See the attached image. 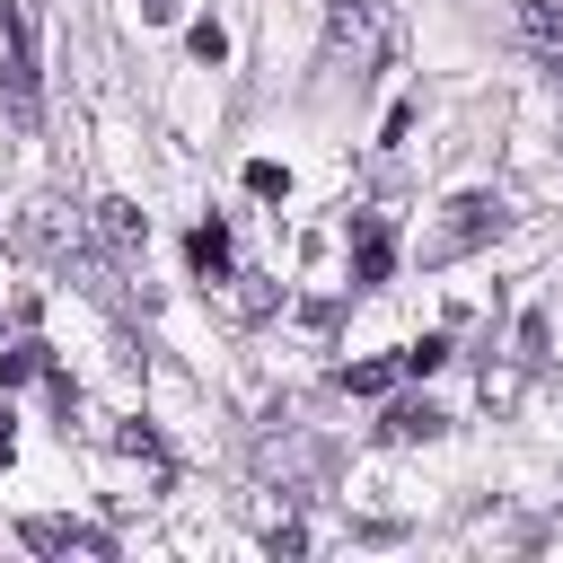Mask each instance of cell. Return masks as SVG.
Masks as SVG:
<instances>
[{
	"mask_svg": "<svg viewBox=\"0 0 563 563\" xmlns=\"http://www.w3.org/2000/svg\"><path fill=\"white\" fill-rule=\"evenodd\" d=\"M18 545H35V554H114L106 528H88V519H53V510L18 519Z\"/></svg>",
	"mask_w": 563,
	"mask_h": 563,
	"instance_id": "3",
	"label": "cell"
},
{
	"mask_svg": "<svg viewBox=\"0 0 563 563\" xmlns=\"http://www.w3.org/2000/svg\"><path fill=\"white\" fill-rule=\"evenodd\" d=\"M26 378H44V352H35V343L0 352V387H26Z\"/></svg>",
	"mask_w": 563,
	"mask_h": 563,
	"instance_id": "10",
	"label": "cell"
},
{
	"mask_svg": "<svg viewBox=\"0 0 563 563\" xmlns=\"http://www.w3.org/2000/svg\"><path fill=\"white\" fill-rule=\"evenodd\" d=\"M387 440H396V449H413V440H440V413H431L422 396H396V405H387Z\"/></svg>",
	"mask_w": 563,
	"mask_h": 563,
	"instance_id": "7",
	"label": "cell"
},
{
	"mask_svg": "<svg viewBox=\"0 0 563 563\" xmlns=\"http://www.w3.org/2000/svg\"><path fill=\"white\" fill-rule=\"evenodd\" d=\"M0 466H9V405H0Z\"/></svg>",
	"mask_w": 563,
	"mask_h": 563,
	"instance_id": "14",
	"label": "cell"
},
{
	"mask_svg": "<svg viewBox=\"0 0 563 563\" xmlns=\"http://www.w3.org/2000/svg\"><path fill=\"white\" fill-rule=\"evenodd\" d=\"M396 369H405V361H352L343 387H352V396H378V387H396Z\"/></svg>",
	"mask_w": 563,
	"mask_h": 563,
	"instance_id": "9",
	"label": "cell"
},
{
	"mask_svg": "<svg viewBox=\"0 0 563 563\" xmlns=\"http://www.w3.org/2000/svg\"><path fill=\"white\" fill-rule=\"evenodd\" d=\"M501 229H510V211H501L493 194H457L449 220L431 229V255H466V246H484V238H501Z\"/></svg>",
	"mask_w": 563,
	"mask_h": 563,
	"instance_id": "2",
	"label": "cell"
},
{
	"mask_svg": "<svg viewBox=\"0 0 563 563\" xmlns=\"http://www.w3.org/2000/svg\"><path fill=\"white\" fill-rule=\"evenodd\" d=\"M97 238H106L114 255H141V246H150V220H141V202H132V194H106V202H97Z\"/></svg>",
	"mask_w": 563,
	"mask_h": 563,
	"instance_id": "6",
	"label": "cell"
},
{
	"mask_svg": "<svg viewBox=\"0 0 563 563\" xmlns=\"http://www.w3.org/2000/svg\"><path fill=\"white\" fill-rule=\"evenodd\" d=\"M387 273H396V238H387L378 211H361V220H352V282L369 290V282H387Z\"/></svg>",
	"mask_w": 563,
	"mask_h": 563,
	"instance_id": "4",
	"label": "cell"
},
{
	"mask_svg": "<svg viewBox=\"0 0 563 563\" xmlns=\"http://www.w3.org/2000/svg\"><path fill=\"white\" fill-rule=\"evenodd\" d=\"M185 255H194V273H229V229H220V220H202V229L185 238Z\"/></svg>",
	"mask_w": 563,
	"mask_h": 563,
	"instance_id": "8",
	"label": "cell"
},
{
	"mask_svg": "<svg viewBox=\"0 0 563 563\" xmlns=\"http://www.w3.org/2000/svg\"><path fill=\"white\" fill-rule=\"evenodd\" d=\"M387 44H396V26L378 0H325V70L334 79H369L387 62Z\"/></svg>",
	"mask_w": 563,
	"mask_h": 563,
	"instance_id": "1",
	"label": "cell"
},
{
	"mask_svg": "<svg viewBox=\"0 0 563 563\" xmlns=\"http://www.w3.org/2000/svg\"><path fill=\"white\" fill-rule=\"evenodd\" d=\"M510 26H519V44L545 53L554 79H563V9H554V0H510Z\"/></svg>",
	"mask_w": 563,
	"mask_h": 563,
	"instance_id": "5",
	"label": "cell"
},
{
	"mask_svg": "<svg viewBox=\"0 0 563 563\" xmlns=\"http://www.w3.org/2000/svg\"><path fill=\"white\" fill-rule=\"evenodd\" d=\"M185 44H194V62H220V53H229V35H220V26H211V18H202V26H194V35H185Z\"/></svg>",
	"mask_w": 563,
	"mask_h": 563,
	"instance_id": "11",
	"label": "cell"
},
{
	"mask_svg": "<svg viewBox=\"0 0 563 563\" xmlns=\"http://www.w3.org/2000/svg\"><path fill=\"white\" fill-rule=\"evenodd\" d=\"M141 9H150V18H176V0H141Z\"/></svg>",
	"mask_w": 563,
	"mask_h": 563,
	"instance_id": "13",
	"label": "cell"
},
{
	"mask_svg": "<svg viewBox=\"0 0 563 563\" xmlns=\"http://www.w3.org/2000/svg\"><path fill=\"white\" fill-rule=\"evenodd\" d=\"M282 185H290V176H282L273 158H255V167H246V194H282Z\"/></svg>",
	"mask_w": 563,
	"mask_h": 563,
	"instance_id": "12",
	"label": "cell"
}]
</instances>
